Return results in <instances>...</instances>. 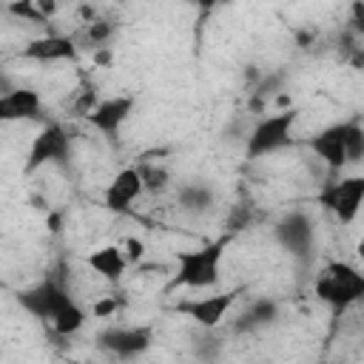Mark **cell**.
Wrapping results in <instances>:
<instances>
[{"label":"cell","instance_id":"4fadbf2b","mask_svg":"<svg viewBox=\"0 0 364 364\" xmlns=\"http://www.w3.org/2000/svg\"><path fill=\"white\" fill-rule=\"evenodd\" d=\"M20 57L28 63H65V60L77 57V46H74V37L43 34V37L28 40L26 48L20 51Z\"/></svg>","mask_w":364,"mask_h":364},{"label":"cell","instance_id":"5bb4252c","mask_svg":"<svg viewBox=\"0 0 364 364\" xmlns=\"http://www.w3.org/2000/svg\"><path fill=\"white\" fill-rule=\"evenodd\" d=\"M43 100L34 88L14 85L11 91L0 94V122H20V119H40Z\"/></svg>","mask_w":364,"mask_h":364},{"label":"cell","instance_id":"e0dca14e","mask_svg":"<svg viewBox=\"0 0 364 364\" xmlns=\"http://www.w3.org/2000/svg\"><path fill=\"white\" fill-rule=\"evenodd\" d=\"M176 199H179V208L182 210H188V213H205V210L213 208L216 193L205 182H188V185L179 188V196Z\"/></svg>","mask_w":364,"mask_h":364},{"label":"cell","instance_id":"52a82bcc","mask_svg":"<svg viewBox=\"0 0 364 364\" xmlns=\"http://www.w3.org/2000/svg\"><path fill=\"white\" fill-rule=\"evenodd\" d=\"M273 239L284 253H290L299 262L313 259V245H316V228L313 219L304 210H287L276 225H273Z\"/></svg>","mask_w":364,"mask_h":364},{"label":"cell","instance_id":"3957f363","mask_svg":"<svg viewBox=\"0 0 364 364\" xmlns=\"http://www.w3.org/2000/svg\"><path fill=\"white\" fill-rule=\"evenodd\" d=\"M313 293L318 296V301H324L330 310L341 313L347 307H353L361 296H364V273L347 262H330L324 264V270L316 276Z\"/></svg>","mask_w":364,"mask_h":364},{"label":"cell","instance_id":"8fae6325","mask_svg":"<svg viewBox=\"0 0 364 364\" xmlns=\"http://www.w3.org/2000/svg\"><path fill=\"white\" fill-rule=\"evenodd\" d=\"M134 105H136V100H134L131 94H114V97H108V100H100V102L94 105V111H91L85 119H88V125L97 128L102 136L114 139V136L119 134V128L125 125V119L131 117Z\"/></svg>","mask_w":364,"mask_h":364},{"label":"cell","instance_id":"9c48e42d","mask_svg":"<svg viewBox=\"0 0 364 364\" xmlns=\"http://www.w3.org/2000/svg\"><path fill=\"white\" fill-rule=\"evenodd\" d=\"M154 341V330L148 324H128V327H108L97 336V347L105 350L117 361L139 358Z\"/></svg>","mask_w":364,"mask_h":364},{"label":"cell","instance_id":"ac0fdd59","mask_svg":"<svg viewBox=\"0 0 364 364\" xmlns=\"http://www.w3.org/2000/svg\"><path fill=\"white\" fill-rule=\"evenodd\" d=\"M114 31H117V26H114L111 20H100V17H94L91 23H85V26L80 28V34L74 37V46H77V51H80V48H91V51L105 48L108 40L114 37Z\"/></svg>","mask_w":364,"mask_h":364},{"label":"cell","instance_id":"8992f818","mask_svg":"<svg viewBox=\"0 0 364 364\" xmlns=\"http://www.w3.org/2000/svg\"><path fill=\"white\" fill-rule=\"evenodd\" d=\"M71 301H74V299H71V293L65 290V284H63L60 279H43V282H37V284H31V287H26V290L17 293V304H20L26 313H31L34 318L48 321V324H51Z\"/></svg>","mask_w":364,"mask_h":364},{"label":"cell","instance_id":"7402d4cb","mask_svg":"<svg viewBox=\"0 0 364 364\" xmlns=\"http://www.w3.org/2000/svg\"><path fill=\"white\" fill-rule=\"evenodd\" d=\"M14 17H23V20H28V23H48L43 14H40V9H37V0H23V3H9L6 6Z\"/></svg>","mask_w":364,"mask_h":364},{"label":"cell","instance_id":"7c38bea8","mask_svg":"<svg viewBox=\"0 0 364 364\" xmlns=\"http://www.w3.org/2000/svg\"><path fill=\"white\" fill-rule=\"evenodd\" d=\"M142 179L136 173V168H122L119 173H114V179L105 185L102 193V205L111 213H131V205L142 196Z\"/></svg>","mask_w":364,"mask_h":364},{"label":"cell","instance_id":"30bf717a","mask_svg":"<svg viewBox=\"0 0 364 364\" xmlns=\"http://www.w3.org/2000/svg\"><path fill=\"white\" fill-rule=\"evenodd\" d=\"M242 290H228V293H213V296H199V299H182L176 301V313L188 316L199 330H216L222 324V318L228 316V310L233 307L236 296Z\"/></svg>","mask_w":364,"mask_h":364},{"label":"cell","instance_id":"6da1fadb","mask_svg":"<svg viewBox=\"0 0 364 364\" xmlns=\"http://www.w3.org/2000/svg\"><path fill=\"white\" fill-rule=\"evenodd\" d=\"M310 148L324 159L330 171H341L350 162H358L364 156V128L361 119H344L333 122L310 136Z\"/></svg>","mask_w":364,"mask_h":364},{"label":"cell","instance_id":"2e32d148","mask_svg":"<svg viewBox=\"0 0 364 364\" xmlns=\"http://www.w3.org/2000/svg\"><path fill=\"white\" fill-rule=\"evenodd\" d=\"M88 267H91L97 276H102L105 282H119L122 273H125V267H128V259H125L122 247H117V245H102V247L91 250Z\"/></svg>","mask_w":364,"mask_h":364},{"label":"cell","instance_id":"cb8c5ba5","mask_svg":"<svg viewBox=\"0 0 364 364\" xmlns=\"http://www.w3.org/2000/svg\"><path fill=\"white\" fill-rule=\"evenodd\" d=\"M117 307H119V301H117L114 296L100 299V301L94 304V316H111V313H117Z\"/></svg>","mask_w":364,"mask_h":364},{"label":"cell","instance_id":"9a60e30c","mask_svg":"<svg viewBox=\"0 0 364 364\" xmlns=\"http://www.w3.org/2000/svg\"><path fill=\"white\" fill-rule=\"evenodd\" d=\"M276 318H279V304L273 299H253L233 321V333H256L270 327Z\"/></svg>","mask_w":364,"mask_h":364},{"label":"cell","instance_id":"d4e9b609","mask_svg":"<svg viewBox=\"0 0 364 364\" xmlns=\"http://www.w3.org/2000/svg\"><path fill=\"white\" fill-rule=\"evenodd\" d=\"M71 364H94V361H71Z\"/></svg>","mask_w":364,"mask_h":364},{"label":"cell","instance_id":"ba28073f","mask_svg":"<svg viewBox=\"0 0 364 364\" xmlns=\"http://www.w3.org/2000/svg\"><path fill=\"white\" fill-rule=\"evenodd\" d=\"M364 202V176H344L336 182H327L318 193V205L330 210L341 225H350Z\"/></svg>","mask_w":364,"mask_h":364},{"label":"cell","instance_id":"5b68a950","mask_svg":"<svg viewBox=\"0 0 364 364\" xmlns=\"http://www.w3.org/2000/svg\"><path fill=\"white\" fill-rule=\"evenodd\" d=\"M71 159V136L63 125L48 122L28 145V156L23 165V173H37L46 165H65Z\"/></svg>","mask_w":364,"mask_h":364},{"label":"cell","instance_id":"44dd1931","mask_svg":"<svg viewBox=\"0 0 364 364\" xmlns=\"http://www.w3.org/2000/svg\"><path fill=\"white\" fill-rule=\"evenodd\" d=\"M136 173L142 179V191L156 193V191H162L168 185V171L159 168V165H136Z\"/></svg>","mask_w":364,"mask_h":364},{"label":"cell","instance_id":"ffe728a7","mask_svg":"<svg viewBox=\"0 0 364 364\" xmlns=\"http://www.w3.org/2000/svg\"><path fill=\"white\" fill-rule=\"evenodd\" d=\"M191 347H193V355H196L199 361H213V358L222 353V338L213 336V330H199V333L193 336Z\"/></svg>","mask_w":364,"mask_h":364},{"label":"cell","instance_id":"603a6c76","mask_svg":"<svg viewBox=\"0 0 364 364\" xmlns=\"http://www.w3.org/2000/svg\"><path fill=\"white\" fill-rule=\"evenodd\" d=\"M125 247H128V250H122V253H125V259H128V262H139V259H142V253H145V245H142V239H136V236L125 239Z\"/></svg>","mask_w":364,"mask_h":364},{"label":"cell","instance_id":"d6986e66","mask_svg":"<svg viewBox=\"0 0 364 364\" xmlns=\"http://www.w3.org/2000/svg\"><path fill=\"white\" fill-rule=\"evenodd\" d=\"M85 310L77 304V301H71L54 321H51V327H54V333L57 336H74V333H80L82 330V324H85Z\"/></svg>","mask_w":364,"mask_h":364},{"label":"cell","instance_id":"7a4b0ae2","mask_svg":"<svg viewBox=\"0 0 364 364\" xmlns=\"http://www.w3.org/2000/svg\"><path fill=\"white\" fill-rule=\"evenodd\" d=\"M230 236H219L213 242H205L199 247L191 250H179L176 256V276H173V287H191V290H202V287H213L219 282V267H222V256L228 250Z\"/></svg>","mask_w":364,"mask_h":364},{"label":"cell","instance_id":"277c9868","mask_svg":"<svg viewBox=\"0 0 364 364\" xmlns=\"http://www.w3.org/2000/svg\"><path fill=\"white\" fill-rule=\"evenodd\" d=\"M299 119V108H284L279 114H267L262 117L253 131L247 134V145L245 154L247 159H262L267 154H276L282 148H287L293 142V125Z\"/></svg>","mask_w":364,"mask_h":364}]
</instances>
